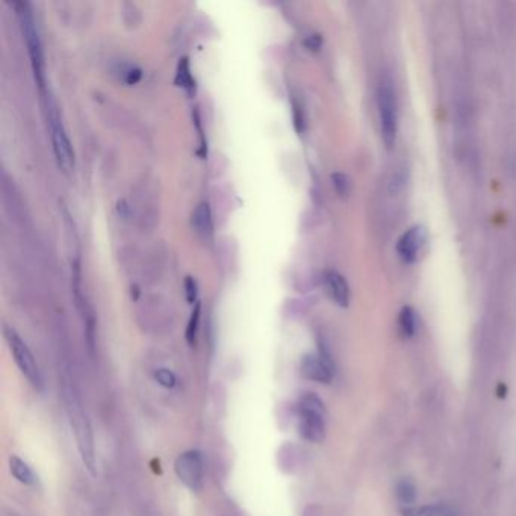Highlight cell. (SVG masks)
Wrapping results in <instances>:
<instances>
[{
  "label": "cell",
  "mask_w": 516,
  "mask_h": 516,
  "mask_svg": "<svg viewBox=\"0 0 516 516\" xmlns=\"http://www.w3.org/2000/svg\"><path fill=\"white\" fill-rule=\"evenodd\" d=\"M64 403L70 427L75 433L76 446L80 454V459L84 462L85 468L91 476L97 474V462H96V447H94V435H92L91 422L87 415V410L76 388L70 383L64 386Z\"/></svg>",
  "instance_id": "1"
},
{
  "label": "cell",
  "mask_w": 516,
  "mask_h": 516,
  "mask_svg": "<svg viewBox=\"0 0 516 516\" xmlns=\"http://www.w3.org/2000/svg\"><path fill=\"white\" fill-rule=\"evenodd\" d=\"M14 8L17 11L20 27H22V32H23V37L26 41L30 64H32V70L35 73L38 85L43 88L44 87V51H43V44H41L34 9L27 2H17V4H14Z\"/></svg>",
  "instance_id": "2"
},
{
  "label": "cell",
  "mask_w": 516,
  "mask_h": 516,
  "mask_svg": "<svg viewBox=\"0 0 516 516\" xmlns=\"http://www.w3.org/2000/svg\"><path fill=\"white\" fill-rule=\"evenodd\" d=\"M298 430L307 442L318 443L326 436L324 405L312 392H306L298 403Z\"/></svg>",
  "instance_id": "3"
},
{
  "label": "cell",
  "mask_w": 516,
  "mask_h": 516,
  "mask_svg": "<svg viewBox=\"0 0 516 516\" xmlns=\"http://www.w3.org/2000/svg\"><path fill=\"white\" fill-rule=\"evenodd\" d=\"M380 132L386 149H392L397 140L398 129V113H397V99L395 91L392 87L391 79L385 78L380 82L377 92Z\"/></svg>",
  "instance_id": "4"
},
{
  "label": "cell",
  "mask_w": 516,
  "mask_h": 516,
  "mask_svg": "<svg viewBox=\"0 0 516 516\" xmlns=\"http://www.w3.org/2000/svg\"><path fill=\"white\" fill-rule=\"evenodd\" d=\"M4 336L6 344L9 347V352H11L16 364L26 380L32 385L37 391H43V376L39 373V368L37 360L30 352L29 347L26 345L25 340L20 338V335L16 332L14 328L5 326L4 327Z\"/></svg>",
  "instance_id": "5"
},
{
  "label": "cell",
  "mask_w": 516,
  "mask_h": 516,
  "mask_svg": "<svg viewBox=\"0 0 516 516\" xmlns=\"http://www.w3.org/2000/svg\"><path fill=\"white\" fill-rule=\"evenodd\" d=\"M176 476L190 491L200 492L204 484V463L199 450H188L180 453L174 462Z\"/></svg>",
  "instance_id": "6"
},
{
  "label": "cell",
  "mask_w": 516,
  "mask_h": 516,
  "mask_svg": "<svg viewBox=\"0 0 516 516\" xmlns=\"http://www.w3.org/2000/svg\"><path fill=\"white\" fill-rule=\"evenodd\" d=\"M49 120H50L51 146H54L58 167L64 173H71L75 168V152L56 109H50Z\"/></svg>",
  "instance_id": "7"
},
{
  "label": "cell",
  "mask_w": 516,
  "mask_h": 516,
  "mask_svg": "<svg viewBox=\"0 0 516 516\" xmlns=\"http://www.w3.org/2000/svg\"><path fill=\"white\" fill-rule=\"evenodd\" d=\"M333 373V360L324 347L319 348L318 355H306L302 359V374L309 380L318 381V383H330Z\"/></svg>",
  "instance_id": "8"
},
{
  "label": "cell",
  "mask_w": 516,
  "mask_h": 516,
  "mask_svg": "<svg viewBox=\"0 0 516 516\" xmlns=\"http://www.w3.org/2000/svg\"><path fill=\"white\" fill-rule=\"evenodd\" d=\"M427 241V231L422 226H414L406 231L397 244L398 256L406 264H414Z\"/></svg>",
  "instance_id": "9"
},
{
  "label": "cell",
  "mask_w": 516,
  "mask_h": 516,
  "mask_svg": "<svg viewBox=\"0 0 516 516\" xmlns=\"http://www.w3.org/2000/svg\"><path fill=\"white\" fill-rule=\"evenodd\" d=\"M324 286L328 297L340 306L347 307L350 303V288L343 274L335 270H328L324 273Z\"/></svg>",
  "instance_id": "10"
},
{
  "label": "cell",
  "mask_w": 516,
  "mask_h": 516,
  "mask_svg": "<svg viewBox=\"0 0 516 516\" xmlns=\"http://www.w3.org/2000/svg\"><path fill=\"white\" fill-rule=\"evenodd\" d=\"M194 231L197 232L203 238H211L214 233V224H212V214L208 203H199L197 208L192 212L191 219Z\"/></svg>",
  "instance_id": "11"
},
{
  "label": "cell",
  "mask_w": 516,
  "mask_h": 516,
  "mask_svg": "<svg viewBox=\"0 0 516 516\" xmlns=\"http://www.w3.org/2000/svg\"><path fill=\"white\" fill-rule=\"evenodd\" d=\"M9 471H11V474L17 481L26 484V486H32L37 480L34 471L30 469L27 463L23 459H20L18 456L9 457Z\"/></svg>",
  "instance_id": "12"
},
{
  "label": "cell",
  "mask_w": 516,
  "mask_h": 516,
  "mask_svg": "<svg viewBox=\"0 0 516 516\" xmlns=\"http://www.w3.org/2000/svg\"><path fill=\"white\" fill-rule=\"evenodd\" d=\"M453 509L443 504H426V505H412L401 510L403 516H446Z\"/></svg>",
  "instance_id": "13"
},
{
  "label": "cell",
  "mask_w": 516,
  "mask_h": 516,
  "mask_svg": "<svg viewBox=\"0 0 516 516\" xmlns=\"http://www.w3.org/2000/svg\"><path fill=\"white\" fill-rule=\"evenodd\" d=\"M398 327L401 336L406 339L412 338L417 333V314L410 306H405L401 309L398 317Z\"/></svg>",
  "instance_id": "14"
},
{
  "label": "cell",
  "mask_w": 516,
  "mask_h": 516,
  "mask_svg": "<svg viewBox=\"0 0 516 516\" xmlns=\"http://www.w3.org/2000/svg\"><path fill=\"white\" fill-rule=\"evenodd\" d=\"M397 498L401 504H406V505L415 503V500H417L415 484L412 483L409 479L398 481V484H397Z\"/></svg>",
  "instance_id": "15"
},
{
  "label": "cell",
  "mask_w": 516,
  "mask_h": 516,
  "mask_svg": "<svg viewBox=\"0 0 516 516\" xmlns=\"http://www.w3.org/2000/svg\"><path fill=\"white\" fill-rule=\"evenodd\" d=\"M200 303H195V307L194 311L190 317V321H188V326H187V333H185V336H187V340L190 345H195V343H197V333H199V324H200Z\"/></svg>",
  "instance_id": "16"
},
{
  "label": "cell",
  "mask_w": 516,
  "mask_h": 516,
  "mask_svg": "<svg viewBox=\"0 0 516 516\" xmlns=\"http://www.w3.org/2000/svg\"><path fill=\"white\" fill-rule=\"evenodd\" d=\"M178 84L179 87L192 91L194 90V80L192 76L190 73V66L187 59H182L179 64V70H178Z\"/></svg>",
  "instance_id": "17"
},
{
  "label": "cell",
  "mask_w": 516,
  "mask_h": 516,
  "mask_svg": "<svg viewBox=\"0 0 516 516\" xmlns=\"http://www.w3.org/2000/svg\"><path fill=\"white\" fill-rule=\"evenodd\" d=\"M332 180H333V187L339 197H343V199L347 197L350 191H352V182H350L348 176H345V174H343V173H335L332 176Z\"/></svg>",
  "instance_id": "18"
},
{
  "label": "cell",
  "mask_w": 516,
  "mask_h": 516,
  "mask_svg": "<svg viewBox=\"0 0 516 516\" xmlns=\"http://www.w3.org/2000/svg\"><path fill=\"white\" fill-rule=\"evenodd\" d=\"M154 379H156L158 383L164 388H174L176 386V376H174L173 371L167 369V368H159L156 369V373H154Z\"/></svg>",
  "instance_id": "19"
},
{
  "label": "cell",
  "mask_w": 516,
  "mask_h": 516,
  "mask_svg": "<svg viewBox=\"0 0 516 516\" xmlns=\"http://www.w3.org/2000/svg\"><path fill=\"white\" fill-rule=\"evenodd\" d=\"M185 290H187V298L190 303H197V283H195L194 278L188 277L187 282H185Z\"/></svg>",
  "instance_id": "20"
},
{
  "label": "cell",
  "mask_w": 516,
  "mask_h": 516,
  "mask_svg": "<svg viewBox=\"0 0 516 516\" xmlns=\"http://www.w3.org/2000/svg\"><path fill=\"white\" fill-rule=\"evenodd\" d=\"M125 82L126 84H137V82L141 79V70L137 68V67H129L126 71H125Z\"/></svg>",
  "instance_id": "21"
},
{
  "label": "cell",
  "mask_w": 516,
  "mask_h": 516,
  "mask_svg": "<svg viewBox=\"0 0 516 516\" xmlns=\"http://www.w3.org/2000/svg\"><path fill=\"white\" fill-rule=\"evenodd\" d=\"M446 516H457V515H456V512H454V510H451V512H450V513H447Z\"/></svg>",
  "instance_id": "22"
}]
</instances>
